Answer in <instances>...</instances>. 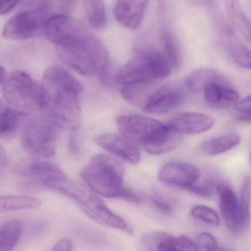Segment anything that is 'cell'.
<instances>
[{
    "label": "cell",
    "mask_w": 251,
    "mask_h": 251,
    "mask_svg": "<svg viewBox=\"0 0 251 251\" xmlns=\"http://www.w3.org/2000/svg\"><path fill=\"white\" fill-rule=\"evenodd\" d=\"M41 86L44 92L43 112L58 128L78 130L81 122L82 84L60 66L47 68Z\"/></svg>",
    "instance_id": "cell-1"
},
{
    "label": "cell",
    "mask_w": 251,
    "mask_h": 251,
    "mask_svg": "<svg viewBox=\"0 0 251 251\" xmlns=\"http://www.w3.org/2000/svg\"><path fill=\"white\" fill-rule=\"evenodd\" d=\"M57 54L71 69L85 76L109 79V53L102 42L88 29L64 47H57Z\"/></svg>",
    "instance_id": "cell-2"
},
{
    "label": "cell",
    "mask_w": 251,
    "mask_h": 251,
    "mask_svg": "<svg viewBox=\"0 0 251 251\" xmlns=\"http://www.w3.org/2000/svg\"><path fill=\"white\" fill-rule=\"evenodd\" d=\"M125 173L123 165L117 159L108 155L98 154L84 168L81 176L99 196L139 203L140 198L124 184Z\"/></svg>",
    "instance_id": "cell-3"
},
{
    "label": "cell",
    "mask_w": 251,
    "mask_h": 251,
    "mask_svg": "<svg viewBox=\"0 0 251 251\" xmlns=\"http://www.w3.org/2000/svg\"><path fill=\"white\" fill-rule=\"evenodd\" d=\"M172 69L160 50L144 49L116 72L114 80L122 87L151 83L169 76Z\"/></svg>",
    "instance_id": "cell-4"
},
{
    "label": "cell",
    "mask_w": 251,
    "mask_h": 251,
    "mask_svg": "<svg viewBox=\"0 0 251 251\" xmlns=\"http://www.w3.org/2000/svg\"><path fill=\"white\" fill-rule=\"evenodd\" d=\"M55 191L73 201L85 215L95 222L122 231L128 228L125 220L112 212L100 196L88 186L67 180Z\"/></svg>",
    "instance_id": "cell-5"
},
{
    "label": "cell",
    "mask_w": 251,
    "mask_h": 251,
    "mask_svg": "<svg viewBox=\"0 0 251 251\" xmlns=\"http://www.w3.org/2000/svg\"><path fill=\"white\" fill-rule=\"evenodd\" d=\"M1 94L12 107L23 114L44 110L41 84L37 83L26 72H13L3 84Z\"/></svg>",
    "instance_id": "cell-6"
},
{
    "label": "cell",
    "mask_w": 251,
    "mask_h": 251,
    "mask_svg": "<svg viewBox=\"0 0 251 251\" xmlns=\"http://www.w3.org/2000/svg\"><path fill=\"white\" fill-rule=\"evenodd\" d=\"M56 125L44 115L32 119L25 126L22 134V145L29 153L41 157L50 158L55 156Z\"/></svg>",
    "instance_id": "cell-7"
},
{
    "label": "cell",
    "mask_w": 251,
    "mask_h": 251,
    "mask_svg": "<svg viewBox=\"0 0 251 251\" xmlns=\"http://www.w3.org/2000/svg\"><path fill=\"white\" fill-rule=\"evenodd\" d=\"M52 15L42 10H21L9 19L3 27V38L21 41L44 34L46 24Z\"/></svg>",
    "instance_id": "cell-8"
},
{
    "label": "cell",
    "mask_w": 251,
    "mask_h": 251,
    "mask_svg": "<svg viewBox=\"0 0 251 251\" xmlns=\"http://www.w3.org/2000/svg\"><path fill=\"white\" fill-rule=\"evenodd\" d=\"M14 170L18 175L38 180L54 191L68 180L65 173L57 165L40 159H22L15 165Z\"/></svg>",
    "instance_id": "cell-9"
},
{
    "label": "cell",
    "mask_w": 251,
    "mask_h": 251,
    "mask_svg": "<svg viewBox=\"0 0 251 251\" xmlns=\"http://www.w3.org/2000/svg\"><path fill=\"white\" fill-rule=\"evenodd\" d=\"M221 217L230 232L240 234L249 228L245 221L240 199L228 184L218 182L216 188Z\"/></svg>",
    "instance_id": "cell-10"
},
{
    "label": "cell",
    "mask_w": 251,
    "mask_h": 251,
    "mask_svg": "<svg viewBox=\"0 0 251 251\" xmlns=\"http://www.w3.org/2000/svg\"><path fill=\"white\" fill-rule=\"evenodd\" d=\"M120 134L135 145L144 146L165 124L147 116L125 115L117 119Z\"/></svg>",
    "instance_id": "cell-11"
},
{
    "label": "cell",
    "mask_w": 251,
    "mask_h": 251,
    "mask_svg": "<svg viewBox=\"0 0 251 251\" xmlns=\"http://www.w3.org/2000/svg\"><path fill=\"white\" fill-rule=\"evenodd\" d=\"M201 177L200 170L193 164L184 162H170L164 165L158 178L161 182L187 191Z\"/></svg>",
    "instance_id": "cell-12"
},
{
    "label": "cell",
    "mask_w": 251,
    "mask_h": 251,
    "mask_svg": "<svg viewBox=\"0 0 251 251\" xmlns=\"http://www.w3.org/2000/svg\"><path fill=\"white\" fill-rule=\"evenodd\" d=\"M185 88L165 85L152 91L143 105L146 113L165 114L180 107L187 97Z\"/></svg>",
    "instance_id": "cell-13"
},
{
    "label": "cell",
    "mask_w": 251,
    "mask_h": 251,
    "mask_svg": "<svg viewBox=\"0 0 251 251\" xmlns=\"http://www.w3.org/2000/svg\"><path fill=\"white\" fill-rule=\"evenodd\" d=\"M86 29L80 22L68 15H57L46 24L44 35L57 48L64 47Z\"/></svg>",
    "instance_id": "cell-14"
},
{
    "label": "cell",
    "mask_w": 251,
    "mask_h": 251,
    "mask_svg": "<svg viewBox=\"0 0 251 251\" xmlns=\"http://www.w3.org/2000/svg\"><path fill=\"white\" fill-rule=\"evenodd\" d=\"M96 143L109 153L130 164L138 163L141 153L137 145L122 134L104 133L97 136Z\"/></svg>",
    "instance_id": "cell-15"
},
{
    "label": "cell",
    "mask_w": 251,
    "mask_h": 251,
    "mask_svg": "<svg viewBox=\"0 0 251 251\" xmlns=\"http://www.w3.org/2000/svg\"><path fill=\"white\" fill-rule=\"evenodd\" d=\"M215 123V119L209 115L184 112L172 117L168 125L181 134H198L212 129Z\"/></svg>",
    "instance_id": "cell-16"
},
{
    "label": "cell",
    "mask_w": 251,
    "mask_h": 251,
    "mask_svg": "<svg viewBox=\"0 0 251 251\" xmlns=\"http://www.w3.org/2000/svg\"><path fill=\"white\" fill-rule=\"evenodd\" d=\"M150 0H117L113 14L124 27L131 30L138 29L144 19Z\"/></svg>",
    "instance_id": "cell-17"
},
{
    "label": "cell",
    "mask_w": 251,
    "mask_h": 251,
    "mask_svg": "<svg viewBox=\"0 0 251 251\" xmlns=\"http://www.w3.org/2000/svg\"><path fill=\"white\" fill-rule=\"evenodd\" d=\"M203 94L206 105L212 109L226 108L241 100L238 91L227 82H211L205 87Z\"/></svg>",
    "instance_id": "cell-18"
},
{
    "label": "cell",
    "mask_w": 251,
    "mask_h": 251,
    "mask_svg": "<svg viewBox=\"0 0 251 251\" xmlns=\"http://www.w3.org/2000/svg\"><path fill=\"white\" fill-rule=\"evenodd\" d=\"M181 137L182 134L166 124L143 148L151 154H163L175 149L181 142Z\"/></svg>",
    "instance_id": "cell-19"
},
{
    "label": "cell",
    "mask_w": 251,
    "mask_h": 251,
    "mask_svg": "<svg viewBox=\"0 0 251 251\" xmlns=\"http://www.w3.org/2000/svg\"><path fill=\"white\" fill-rule=\"evenodd\" d=\"M221 44L228 57L242 69L251 70V50L240 42L230 32H225L221 37Z\"/></svg>",
    "instance_id": "cell-20"
},
{
    "label": "cell",
    "mask_w": 251,
    "mask_h": 251,
    "mask_svg": "<svg viewBox=\"0 0 251 251\" xmlns=\"http://www.w3.org/2000/svg\"><path fill=\"white\" fill-rule=\"evenodd\" d=\"M227 82L224 76L215 69L201 68L189 73L184 80V87L189 92L203 93L205 87L211 82Z\"/></svg>",
    "instance_id": "cell-21"
},
{
    "label": "cell",
    "mask_w": 251,
    "mask_h": 251,
    "mask_svg": "<svg viewBox=\"0 0 251 251\" xmlns=\"http://www.w3.org/2000/svg\"><path fill=\"white\" fill-rule=\"evenodd\" d=\"M241 141V135L238 133H226L205 140L201 145V150L209 156H218L237 147Z\"/></svg>",
    "instance_id": "cell-22"
},
{
    "label": "cell",
    "mask_w": 251,
    "mask_h": 251,
    "mask_svg": "<svg viewBox=\"0 0 251 251\" xmlns=\"http://www.w3.org/2000/svg\"><path fill=\"white\" fill-rule=\"evenodd\" d=\"M160 51L169 61L173 69H176L181 62V51L178 40L168 27H162L159 32Z\"/></svg>",
    "instance_id": "cell-23"
},
{
    "label": "cell",
    "mask_w": 251,
    "mask_h": 251,
    "mask_svg": "<svg viewBox=\"0 0 251 251\" xmlns=\"http://www.w3.org/2000/svg\"><path fill=\"white\" fill-rule=\"evenodd\" d=\"M23 231V224L19 219H12L0 226V251H13Z\"/></svg>",
    "instance_id": "cell-24"
},
{
    "label": "cell",
    "mask_w": 251,
    "mask_h": 251,
    "mask_svg": "<svg viewBox=\"0 0 251 251\" xmlns=\"http://www.w3.org/2000/svg\"><path fill=\"white\" fill-rule=\"evenodd\" d=\"M41 205V200L32 196H0V214L13 211L36 209Z\"/></svg>",
    "instance_id": "cell-25"
},
{
    "label": "cell",
    "mask_w": 251,
    "mask_h": 251,
    "mask_svg": "<svg viewBox=\"0 0 251 251\" xmlns=\"http://www.w3.org/2000/svg\"><path fill=\"white\" fill-rule=\"evenodd\" d=\"M230 20L239 32L251 41V21L247 17L239 0H224Z\"/></svg>",
    "instance_id": "cell-26"
},
{
    "label": "cell",
    "mask_w": 251,
    "mask_h": 251,
    "mask_svg": "<svg viewBox=\"0 0 251 251\" xmlns=\"http://www.w3.org/2000/svg\"><path fill=\"white\" fill-rule=\"evenodd\" d=\"M175 238L168 233L158 231L145 236L143 244L148 251H177Z\"/></svg>",
    "instance_id": "cell-27"
},
{
    "label": "cell",
    "mask_w": 251,
    "mask_h": 251,
    "mask_svg": "<svg viewBox=\"0 0 251 251\" xmlns=\"http://www.w3.org/2000/svg\"><path fill=\"white\" fill-rule=\"evenodd\" d=\"M85 14L93 27H103L107 23L104 0H82Z\"/></svg>",
    "instance_id": "cell-28"
},
{
    "label": "cell",
    "mask_w": 251,
    "mask_h": 251,
    "mask_svg": "<svg viewBox=\"0 0 251 251\" xmlns=\"http://www.w3.org/2000/svg\"><path fill=\"white\" fill-rule=\"evenodd\" d=\"M22 114L11 108H5L0 113V137H9L16 132Z\"/></svg>",
    "instance_id": "cell-29"
},
{
    "label": "cell",
    "mask_w": 251,
    "mask_h": 251,
    "mask_svg": "<svg viewBox=\"0 0 251 251\" xmlns=\"http://www.w3.org/2000/svg\"><path fill=\"white\" fill-rule=\"evenodd\" d=\"M193 218L201 221L207 225L218 227L221 225V220L216 211L205 205H197L192 209Z\"/></svg>",
    "instance_id": "cell-30"
},
{
    "label": "cell",
    "mask_w": 251,
    "mask_h": 251,
    "mask_svg": "<svg viewBox=\"0 0 251 251\" xmlns=\"http://www.w3.org/2000/svg\"><path fill=\"white\" fill-rule=\"evenodd\" d=\"M239 199H240V205H241L245 221L250 226L251 220V179L250 176H246L243 180Z\"/></svg>",
    "instance_id": "cell-31"
},
{
    "label": "cell",
    "mask_w": 251,
    "mask_h": 251,
    "mask_svg": "<svg viewBox=\"0 0 251 251\" xmlns=\"http://www.w3.org/2000/svg\"><path fill=\"white\" fill-rule=\"evenodd\" d=\"M218 184V181L212 178H206L201 181L199 180L196 184L192 186L187 192L200 197L211 198L216 193Z\"/></svg>",
    "instance_id": "cell-32"
},
{
    "label": "cell",
    "mask_w": 251,
    "mask_h": 251,
    "mask_svg": "<svg viewBox=\"0 0 251 251\" xmlns=\"http://www.w3.org/2000/svg\"><path fill=\"white\" fill-rule=\"evenodd\" d=\"M175 247L177 251H201L198 243L186 235L176 237Z\"/></svg>",
    "instance_id": "cell-33"
},
{
    "label": "cell",
    "mask_w": 251,
    "mask_h": 251,
    "mask_svg": "<svg viewBox=\"0 0 251 251\" xmlns=\"http://www.w3.org/2000/svg\"><path fill=\"white\" fill-rule=\"evenodd\" d=\"M153 206L156 209L165 214V215H171L173 212V207L171 203L168 201H167L165 198L160 196H152L149 198Z\"/></svg>",
    "instance_id": "cell-34"
},
{
    "label": "cell",
    "mask_w": 251,
    "mask_h": 251,
    "mask_svg": "<svg viewBox=\"0 0 251 251\" xmlns=\"http://www.w3.org/2000/svg\"><path fill=\"white\" fill-rule=\"evenodd\" d=\"M197 243L201 249L206 251L218 243L215 237L208 232L200 233L197 237Z\"/></svg>",
    "instance_id": "cell-35"
},
{
    "label": "cell",
    "mask_w": 251,
    "mask_h": 251,
    "mask_svg": "<svg viewBox=\"0 0 251 251\" xmlns=\"http://www.w3.org/2000/svg\"><path fill=\"white\" fill-rule=\"evenodd\" d=\"M236 110L240 113H247L251 112V94L246 98L240 100L234 105Z\"/></svg>",
    "instance_id": "cell-36"
},
{
    "label": "cell",
    "mask_w": 251,
    "mask_h": 251,
    "mask_svg": "<svg viewBox=\"0 0 251 251\" xmlns=\"http://www.w3.org/2000/svg\"><path fill=\"white\" fill-rule=\"evenodd\" d=\"M20 1L21 0H0V16L11 11Z\"/></svg>",
    "instance_id": "cell-37"
},
{
    "label": "cell",
    "mask_w": 251,
    "mask_h": 251,
    "mask_svg": "<svg viewBox=\"0 0 251 251\" xmlns=\"http://www.w3.org/2000/svg\"><path fill=\"white\" fill-rule=\"evenodd\" d=\"M51 251H73V244L72 240L67 237L60 239L54 245Z\"/></svg>",
    "instance_id": "cell-38"
},
{
    "label": "cell",
    "mask_w": 251,
    "mask_h": 251,
    "mask_svg": "<svg viewBox=\"0 0 251 251\" xmlns=\"http://www.w3.org/2000/svg\"><path fill=\"white\" fill-rule=\"evenodd\" d=\"M7 164V156L5 149L0 145V177L4 174Z\"/></svg>",
    "instance_id": "cell-39"
},
{
    "label": "cell",
    "mask_w": 251,
    "mask_h": 251,
    "mask_svg": "<svg viewBox=\"0 0 251 251\" xmlns=\"http://www.w3.org/2000/svg\"><path fill=\"white\" fill-rule=\"evenodd\" d=\"M237 119L240 122L251 123V112L247 113H240Z\"/></svg>",
    "instance_id": "cell-40"
},
{
    "label": "cell",
    "mask_w": 251,
    "mask_h": 251,
    "mask_svg": "<svg viewBox=\"0 0 251 251\" xmlns=\"http://www.w3.org/2000/svg\"><path fill=\"white\" fill-rule=\"evenodd\" d=\"M6 80V70L4 67L0 66V85L4 84Z\"/></svg>",
    "instance_id": "cell-41"
},
{
    "label": "cell",
    "mask_w": 251,
    "mask_h": 251,
    "mask_svg": "<svg viewBox=\"0 0 251 251\" xmlns=\"http://www.w3.org/2000/svg\"><path fill=\"white\" fill-rule=\"evenodd\" d=\"M207 251H228V250H226V249H224V248L221 247V246H220L218 244L215 245V246H214L213 247L211 248V249H209V250Z\"/></svg>",
    "instance_id": "cell-42"
},
{
    "label": "cell",
    "mask_w": 251,
    "mask_h": 251,
    "mask_svg": "<svg viewBox=\"0 0 251 251\" xmlns=\"http://www.w3.org/2000/svg\"><path fill=\"white\" fill-rule=\"evenodd\" d=\"M206 1V4L209 6H213L214 4H215V1L216 0H205Z\"/></svg>",
    "instance_id": "cell-43"
},
{
    "label": "cell",
    "mask_w": 251,
    "mask_h": 251,
    "mask_svg": "<svg viewBox=\"0 0 251 251\" xmlns=\"http://www.w3.org/2000/svg\"><path fill=\"white\" fill-rule=\"evenodd\" d=\"M4 109H5V107H4V104H3L2 101L0 100V113H1Z\"/></svg>",
    "instance_id": "cell-44"
},
{
    "label": "cell",
    "mask_w": 251,
    "mask_h": 251,
    "mask_svg": "<svg viewBox=\"0 0 251 251\" xmlns=\"http://www.w3.org/2000/svg\"><path fill=\"white\" fill-rule=\"evenodd\" d=\"M250 162H251V156H250Z\"/></svg>",
    "instance_id": "cell-45"
}]
</instances>
